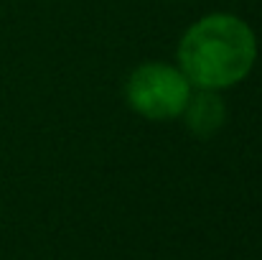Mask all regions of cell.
Listing matches in <instances>:
<instances>
[{
    "label": "cell",
    "mask_w": 262,
    "mask_h": 260,
    "mask_svg": "<svg viewBox=\"0 0 262 260\" xmlns=\"http://www.w3.org/2000/svg\"><path fill=\"white\" fill-rule=\"evenodd\" d=\"M255 59V31L232 13L204 15L178 44V69L199 89L219 92L239 85L252 72Z\"/></svg>",
    "instance_id": "6da1fadb"
},
{
    "label": "cell",
    "mask_w": 262,
    "mask_h": 260,
    "mask_svg": "<svg viewBox=\"0 0 262 260\" xmlns=\"http://www.w3.org/2000/svg\"><path fill=\"white\" fill-rule=\"evenodd\" d=\"M191 89V82L178 67L148 62L127 77L125 97L127 105L148 120H173L183 112Z\"/></svg>",
    "instance_id": "7a4b0ae2"
},
{
    "label": "cell",
    "mask_w": 262,
    "mask_h": 260,
    "mask_svg": "<svg viewBox=\"0 0 262 260\" xmlns=\"http://www.w3.org/2000/svg\"><path fill=\"white\" fill-rule=\"evenodd\" d=\"M181 115L186 117V128L196 138H211L227 120V105L214 89H201L196 94L191 92Z\"/></svg>",
    "instance_id": "3957f363"
}]
</instances>
